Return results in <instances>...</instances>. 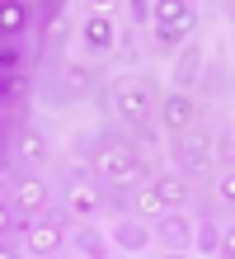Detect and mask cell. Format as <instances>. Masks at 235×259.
<instances>
[{
    "label": "cell",
    "mask_w": 235,
    "mask_h": 259,
    "mask_svg": "<svg viewBox=\"0 0 235 259\" xmlns=\"http://www.w3.org/2000/svg\"><path fill=\"white\" fill-rule=\"evenodd\" d=\"M155 189H160L165 207H188V198H193V189H188V175H160V179H155Z\"/></svg>",
    "instance_id": "obj_16"
},
{
    "label": "cell",
    "mask_w": 235,
    "mask_h": 259,
    "mask_svg": "<svg viewBox=\"0 0 235 259\" xmlns=\"http://www.w3.org/2000/svg\"><path fill=\"white\" fill-rule=\"evenodd\" d=\"M146 170L151 165L141 160V151L136 142H127V137H118V132H108L99 151H94V179L99 184H146Z\"/></svg>",
    "instance_id": "obj_1"
},
{
    "label": "cell",
    "mask_w": 235,
    "mask_h": 259,
    "mask_svg": "<svg viewBox=\"0 0 235 259\" xmlns=\"http://www.w3.org/2000/svg\"><path fill=\"white\" fill-rule=\"evenodd\" d=\"M19 66H24V52L14 48V42H5V52H0V71H5V75H14Z\"/></svg>",
    "instance_id": "obj_24"
},
{
    "label": "cell",
    "mask_w": 235,
    "mask_h": 259,
    "mask_svg": "<svg viewBox=\"0 0 235 259\" xmlns=\"http://www.w3.org/2000/svg\"><path fill=\"white\" fill-rule=\"evenodd\" d=\"M113 104L118 113L127 118V123H151V109H155V85L141 80V75H122V80H113Z\"/></svg>",
    "instance_id": "obj_2"
},
{
    "label": "cell",
    "mask_w": 235,
    "mask_h": 259,
    "mask_svg": "<svg viewBox=\"0 0 235 259\" xmlns=\"http://www.w3.org/2000/svg\"><path fill=\"white\" fill-rule=\"evenodd\" d=\"M66 207L75 212V217H94V212H104V189L89 184V179H71L66 189Z\"/></svg>",
    "instance_id": "obj_9"
},
{
    "label": "cell",
    "mask_w": 235,
    "mask_h": 259,
    "mask_svg": "<svg viewBox=\"0 0 235 259\" xmlns=\"http://www.w3.org/2000/svg\"><path fill=\"white\" fill-rule=\"evenodd\" d=\"M193 24H198V10L188 5V0H165V5H155V48L183 42Z\"/></svg>",
    "instance_id": "obj_3"
},
{
    "label": "cell",
    "mask_w": 235,
    "mask_h": 259,
    "mask_svg": "<svg viewBox=\"0 0 235 259\" xmlns=\"http://www.w3.org/2000/svg\"><path fill=\"white\" fill-rule=\"evenodd\" d=\"M155 236H160V245H169V250H188L193 245V226H188V217H179V212L155 217Z\"/></svg>",
    "instance_id": "obj_10"
},
{
    "label": "cell",
    "mask_w": 235,
    "mask_h": 259,
    "mask_svg": "<svg viewBox=\"0 0 235 259\" xmlns=\"http://www.w3.org/2000/svg\"><path fill=\"white\" fill-rule=\"evenodd\" d=\"M71 250H75V254H89V259H99V254H108V245H104V236H99V231H89V226H80V231L71 236Z\"/></svg>",
    "instance_id": "obj_17"
},
{
    "label": "cell",
    "mask_w": 235,
    "mask_h": 259,
    "mask_svg": "<svg viewBox=\"0 0 235 259\" xmlns=\"http://www.w3.org/2000/svg\"><path fill=\"white\" fill-rule=\"evenodd\" d=\"M198 75H202V42H188L174 62V85L188 90V85H198Z\"/></svg>",
    "instance_id": "obj_14"
},
{
    "label": "cell",
    "mask_w": 235,
    "mask_h": 259,
    "mask_svg": "<svg viewBox=\"0 0 235 259\" xmlns=\"http://www.w3.org/2000/svg\"><path fill=\"white\" fill-rule=\"evenodd\" d=\"M127 203H132L127 184H104V212H113V217H122V212H127Z\"/></svg>",
    "instance_id": "obj_22"
},
{
    "label": "cell",
    "mask_w": 235,
    "mask_h": 259,
    "mask_svg": "<svg viewBox=\"0 0 235 259\" xmlns=\"http://www.w3.org/2000/svg\"><path fill=\"white\" fill-rule=\"evenodd\" d=\"M94 80H99L94 62H61V95H85Z\"/></svg>",
    "instance_id": "obj_12"
},
{
    "label": "cell",
    "mask_w": 235,
    "mask_h": 259,
    "mask_svg": "<svg viewBox=\"0 0 235 259\" xmlns=\"http://www.w3.org/2000/svg\"><path fill=\"white\" fill-rule=\"evenodd\" d=\"M160 207H165V198H160V189H155V179L136 189V212H146V217H160Z\"/></svg>",
    "instance_id": "obj_20"
},
{
    "label": "cell",
    "mask_w": 235,
    "mask_h": 259,
    "mask_svg": "<svg viewBox=\"0 0 235 259\" xmlns=\"http://www.w3.org/2000/svg\"><path fill=\"white\" fill-rule=\"evenodd\" d=\"M216 198H221L226 207H235V170H221V179H216Z\"/></svg>",
    "instance_id": "obj_23"
},
{
    "label": "cell",
    "mask_w": 235,
    "mask_h": 259,
    "mask_svg": "<svg viewBox=\"0 0 235 259\" xmlns=\"http://www.w3.org/2000/svg\"><path fill=\"white\" fill-rule=\"evenodd\" d=\"M66 33H71L66 10H61V5H47V10H42V52H52V57H57V48L66 42Z\"/></svg>",
    "instance_id": "obj_11"
},
{
    "label": "cell",
    "mask_w": 235,
    "mask_h": 259,
    "mask_svg": "<svg viewBox=\"0 0 235 259\" xmlns=\"http://www.w3.org/2000/svg\"><path fill=\"white\" fill-rule=\"evenodd\" d=\"M85 48L94 57H104L108 48H113V19H108V14H89L85 19Z\"/></svg>",
    "instance_id": "obj_13"
},
{
    "label": "cell",
    "mask_w": 235,
    "mask_h": 259,
    "mask_svg": "<svg viewBox=\"0 0 235 259\" xmlns=\"http://www.w3.org/2000/svg\"><path fill=\"white\" fill-rule=\"evenodd\" d=\"M230 19H235V5H230Z\"/></svg>",
    "instance_id": "obj_29"
},
{
    "label": "cell",
    "mask_w": 235,
    "mask_h": 259,
    "mask_svg": "<svg viewBox=\"0 0 235 259\" xmlns=\"http://www.w3.org/2000/svg\"><path fill=\"white\" fill-rule=\"evenodd\" d=\"M221 170H235V127L221 137Z\"/></svg>",
    "instance_id": "obj_25"
},
{
    "label": "cell",
    "mask_w": 235,
    "mask_h": 259,
    "mask_svg": "<svg viewBox=\"0 0 235 259\" xmlns=\"http://www.w3.org/2000/svg\"><path fill=\"white\" fill-rule=\"evenodd\" d=\"M198 123V104H193V95H165L160 99V127L165 132H188Z\"/></svg>",
    "instance_id": "obj_6"
},
{
    "label": "cell",
    "mask_w": 235,
    "mask_h": 259,
    "mask_svg": "<svg viewBox=\"0 0 235 259\" xmlns=\"http://www.w3.org/2000/svg\"><path fill=\"white\" fill-rule=\"evenodd\" d=\"M113 245H122V250H146L151 245V231H146V226H141V222H127V217H118L113 222Z\"/></svg>",
    "instance_id": "obj_15"
},
{
    "label": "cell",
    "mask_w": 235,
    "mask_h": 259,
    "mask_svg": "<svg viewBox=\"0 0 235 259\" xmlns=\"http://www.w3.org/2000/svg\"><path fill=\"white\" fill-rule=\"evenodd\" d=\"M47 137L38 132V127H24V132H14V160L24 165V170H42L47 165Z\"/></svg>",
    "instance_id": "obj_7"
},
{
    "label": "cell",
    "mask_w": 235,
    "mask_h": 259,
    "mask_svg": "<svg viewBox=\"0 0 235 259\" xmlns=\"http://www.w3.org/2000/svg\"><path fill=\"white\" fill-rule=\"evenodd\" d=\"M19 217H38V212L47 207V184L38 175H24L19 184H14V203H10Z\"/></svg>",
    "instance_id": "obj_8"
},
{
    "label": "cell",
    "mask_w": 235,
    "mask_h": 259,
    "mask_svg": "<svg viewBox=\"0 0 235 259\" xmlns=\"http://www.w3.org/2000/svg\"><path fill=\"white\" fill-rule=\"evenodd\" d=\"M193 240H198V254H221V231H216L212 222H198Z\"/></svg>",
    "instance_id": "obj_21"
},
{
    "label": "cell",
    "mask_w": 235,
    "mask_h": 259,
    "mask_svg": "<svg viewBox=\"0 0 235 259\" xmlns=\"http://www.w3.org/2000/svg\"><path fill=\"white\" fill-rule=\"evenodd\" d=\"M132 19H141V24L155 19V5H146V0H132Z\"/></svg>",
    "instance_id": "obj_26"
},
{
    "label": "cell",
    "mask_w": 235,
    "mask_h": 259,
    "mask_svg": "<svg viewBox=\"0 0 235 259\" xmlns=\"http://www.w3.org/2000/svg\"><path fill=\"white\" fill-rule=\"evenodd\" d=\"M136 137H141V142H155V137H160V132H155L151 123H136Z\"/></svg>",
    "instance_id": "obj_28"
},
{
    "label": "cell",
    "mask_w": 235,
    "mask_h": 259,
    "mask_svg": "<svg viewBox=\"0 0 235 259\" xmlns=\"http://www.w3.org/2000/svg\"><path fill=\"white\" fill-rule=\"evenodd\" d=\"M174 160L183 175H207L212 170V132H202L198 123L174 137Z\"/></svg>",
    "instance_id": "obj_4"
},
{
    "label": "cell",
    "mask_w": 235,
    "mask_h": 259,
    "mask_svg": "<svg viewBox=\"0 0 235 259\" xmlns=\"http://www.w3.org/2000/svg\"><path fill=\"white\" fill-rule=\"evenodd\" d=\"M28 5H5V14H0V28H5V38H19L24 28H28Z\"/></svg>",
    "instance_id": "obj_19"
},
{
    "label": "cell",
    "mask_w": 235,
    "mask_h": 259,
    "mask_svg": "<svg viewBox=\"0 0 235 259\" xmlns=\"http://www.w3.org/2000/svg\"><path fill=\"white\" fill-rule=\"evenodd\" d=\"M221 254L235 259V226H230V231H221Z\"/></svg>",
    "instance_id": "obj_27"
},
{
    "label": "cell",
    "mask_w": 235,
    "mask_h": 259,
    "mask_svg": "<svg viewBox=\"0 0 235 259\" xmlns=\"http://www.w3.org/2000/svg\"><path fill=\"white\" fill-rule=\"evenodd\" d=\"M0 95H5V109H24V104H28V80L14 71V75L0 80Z\"/></svg>",
    "instance_id": "obj_18"
},
{
    "label": "cell",
    "mask_w": 235,
    "mask_h": 259,
    "mask_svg": "<svg viewBox=\"0 0 235 259\" xmlns=\"http://www.w3.org/2000/svg\"><path fill=\"white\" fill-rule=\"evenodd\" d=\"M57 250H66V226H61L57 217H38L33 226H28V254H57Z\"/></svg>",
    "instance_id": "obj_5"
}]
</instances>
